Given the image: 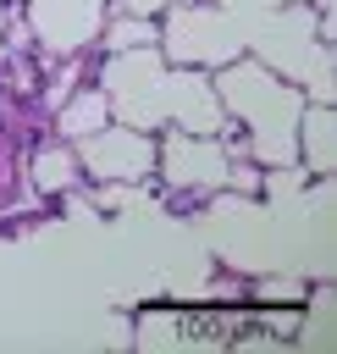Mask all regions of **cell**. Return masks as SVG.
Segmentation results:
<instances>
[{
  "instance_id": "cell-1",
  "label": "cell",
  "mask_w": 337,
  "mask_h": 354,
  "mask_svg": "<svg viewBox=\"0 0 337 354\" xmlns=\"http://www.w3.org/2000/svg\"><path fill=\"white\" fill-rule=\"evenodd\" d=\"M215 100H221V105H232L238 116H249V122H254V155H260V160L282 166V160H293V155H298L293 133H287L282 122H271V105L298 100V94H293L276 72H265L260 61H238V66H227V72H221Z\"/></svg>"
},
{
  "instance_id": "cell-2",
  "label": "cell",
  "mask_w": 337,
  "mask_h": 354,
  "mask_svg": "<svg viewBox=\"0 0 337 354\" xmlns=\"http://www.w3.org/2000/svg\"><path fill=\"white\" fill-rule=\"evenodd\" d=\"M77 149V166L88 177H105V183H144L155 171V138H144L138 127H94L88 138L72 144Z\"/></svg>"
},
{
  "instance_id": "cell-3",
  "label": "cell",
  "mask_w": 337,
  "mask_h": 354,
  "mask_svg": "<svg viewBox=\"0 0 337 354\" xmlns=\"http://www.w3.org/2000/svg\"><path fill=\"white\" fill-rule=\"evenodd\" d=\"M155 160H166L171 171L166 183L177 188H227V171H232L227 149L204 133H171L166 144H155Z\"/></svg>"
},
{
  "instance_id": "cell-4",
  "label": "cell",
  "mask_w": 337,
  "mask_h": 354,
  "mask_svg": "<svg viewBox=\"0 0 337 354\" xmlns=\"http://www.w3.org/2000/svg\"><path fill=\"white\" fill-rule=\"evenodd\" d=\"M105 17V0H33V28L50 50H77Z\"/></svg>"
},
{
  "instance_id": "cell-5",
  "label": "cell",
  "mask_w": 337,
  "mask_h": 354,
  "mask_svg": "<svg viewBox=\"0 0 337 354\" xmlns=\"http://www.w3.org/2000/svg\"><path fill=\"white\" fill-rule=\"evenodd\" d=\"M105 122H110V100H105L99 88H66V105H55V133H61L66 144L88 138V133L105 127Z\"/></svg>"
},
{
  "instance_id": "cell-6",
  "label": "cell",
  "mask_w": 337,
  "mask_h": 354,
  "mask_svg": "<svg viewBox=\"0 0 337 354\" xmlns=\"http://www.w3.org/2000/svg\"><path fill=\"white\" fill-rule=\"evenodd\" d=\"M293 144L304 149V160H309L315 171H331V105H326V100L298 111V138H293Z\"/></svg>"
},
{
  "instance_id": "cell-7",
  "label": "cell",
  "mask_w": 337,
  "mask_h": 354,
  "mask_svg": "<svg viewBox=\"0 0 337 354\" xmlns=\"http://www.w3.org/2000/svg\"><path fill=\"white\" fill-rule=\"evenodd\" d=\"M99 44L110 55H127V50H155L160 44V22L155 17H127V11H110V28L99 33Z\"/></svg>"
},
{
  "instance_id": "cell-8",
  "label": "cell",
  "mask_w": 337,
  "mask_h": 354,
  "mask_svg": "<svg viewBox=\"0 0 337 354\" xmlns=\"http://www.w3.org/2000/svg\"><path fill=\"white\" fill-rule=\"evenodd\" d=\"M77 177H83V166H77V149H72L66 138L50 144V149H39V160H33V183H39L44 194H66Z\"/></svg>"
},
{
  "instance_id": "cell-9",
  "label": "cell",
  "mask_w": 337,
  "mask_h": 354,
  "mask_svg": "<svg viewBox=\"0 0 337 354\" xmlns=\"http://www.w3.org/2000/svg\"><path fill=\"white\" fill-rule=\"evenodd\" d=\"M171 6H188V0H105V11H127V17H160Z\"/></svg>"
}]
</instances>
